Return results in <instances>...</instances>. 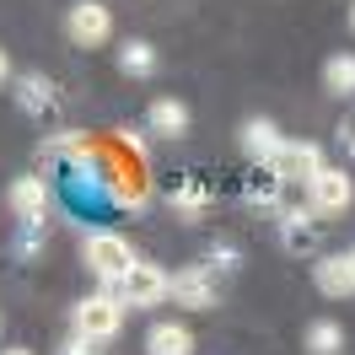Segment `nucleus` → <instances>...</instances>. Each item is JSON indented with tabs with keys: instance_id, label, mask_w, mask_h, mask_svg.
Segmentation results:
<instances>
[{
	"instance_id": "nucleus-1",
	"label": "nucleus",
	"mask_w": 355,
	"mask_h": 355,
	"mask_svg": "<svg viewBox=\"0 0 355 355\" xmlns=\"http://www.w3.org/2000/svg\"><path fill=\"white\" fill-rule=\"evenodd\" d=\"M70 329L92 339V345H108L119 339L124 329V302H119V291H97V296H81L76 307H70Z\"/></svg>"
},
{
	"instance_id": "nucleus-2",
	"label": "nucleus",
	"mask_w": 355,
	"mask_h": 355,
	"mask_svg": "<svg viewBox=\"0 0 355 355\" xmlns=\"http://www.w3.org/2000/svg\"><path fill=\"white\" fill-rule=\"evenodd\" d=\"M81 259H87V269L113 291V286H119V280H124V275L135 269V248L124 243L119 232H108V226H103V232H87V243H81Z\"/></svg>"
},
{
	"instance_id": "nucleus-3",
	"label": "nucleus",
	"mask_w": 355,
	"mask_h": 355,
	"mask_svg": "<svg viewBox=\"0 0 355 355\" xmlns=\"http://www.w3.org/2000/svg\"><path fill=\"white\" fill-rule=\"evenodd\" d=\"M167 296H173L178 307H189V312H210V307H221V269H210V264H189V269H178L173 280H167Z\"/></svg>"
},
{
	"instance_id": "nucleus-4",
	"label": "nucleus",
	"mask_w": 355,
	"mask_h": 355,
	"mask_svg": "<svg viewBox=\"0 0 355 355\" xmlns=\"http://www.w3.org/2000/svg\"><path fill=\"white\" fill-rule=\"evenodd\" d=\"M65 38L76 49H103L113 38V11L103 0H76L65 11Z\"/></svg>"
},
{
	"instance_id": "nucleus-5",
	"label": "nucleus",
	"mask_w": 355,
	"mask_h": 355,
	"mask_svg": "<svg viewBox=\"0 0 355 355\" xmlns=\"http://www.w3.org/2000/svg\"><path fill=\"white\" fill-rule=\"evenodd\" d=\"M264 167L280 178V183H312L329 162H323V146H312V140H280V151L269 156Z\"/></svg>"
},
{
	"instance_id": "nucleus-6",
	"label": "nucleus",
	"mask_w": 355,
	"mask_h": 355,
	"mask_svg": "<svg viewBox=\"0 0 355 355\" xmlns=\"http://www.w3.org/2000/svg\"><path fill=\"white\" fill-rule=\"evenodd\" d=\"M307 200H312V216H345L355 205V178L345 167H323L307 183Z\"/></svg>"
},
{
	"instance_id": "nucleus-7",
	"label": "nucleus",
	"mask_w": 355,
	"mask_h": 355,
	"mask_svg": "<svg viewBox=\"0 0 355 355\" xmlns=\"http://www.w3.org/2000/svg\"><path fill=\"white\" fill-rule=\"evenodd\" d=\"M312 286L323 291L329 302H350V296H355V248L318 253V264H312Z\"/></svg>"
},
{
	"instance_id": "nucleus-8",
	"label": "nucleus",
	"mask_w": 355,
	"mask_h": 355,
	"mask_svg": "<svg viewBox=\"0 0 355 355\" xmlns=\"http://www.w3.org/2000/svg\"><path fill=\"white\" fill-rule=\"evenodd\" d=\"M113 291H119L124 307H162V302H167V275L156 264H146V259H135V269Z\"/></svg>"
},
{
	"instance_id": "nucleus-9",
	"label": "nucleus",
	"mask_w": 355,
	"mask_h": 355,
	"mask_svg": "<svg viewBox=\"0 0 355 355\" xmlns=\"http://www.w3.org/2000/svg\"><path fill=\"white\" fill-rule=\"evenodd\" d=\"M6 205H11V216L22 226H49V183L38 173L17 178V183L6 189Z\"/></svg>"
},
{
	"instance_id": "nucleus-10",
	"label": "nucleus",
	"mask_w": 355,
	"mask_h": 355,
	"mask_svg": "<svg viewBox=\"0 0 355 355\" xmlns=\"http://www.w3.org/2000/svg\"><path fill=\"white\" fill-rule=\"evenodd\" d=\"M11 87H17V108H22L27 119H49L54 103H60V97H54V81H49L44 70H27V76H17Z\"/></svg>"
},
{
	"instance_id": "nucleus-11",
	"label": "nucleus",
	"mask_w": 355,
	"mask_h": 355,
	"mask_svg": "<svg viewBox=\"0 0 355 355\" xmlns=\"http://www.w3.org/2000/svg\"><path fill=\"white\" fill-rule=\"evenodd\" d=\"M146 124H151V135H162V140H183V135H189V103H183V97H156L151 108H146Z\"/></svg>"
},
{
	"instance_id": "nucleus-12",
	"label": "nucleus",
	"mask_w": 355,
	"mask_h": 355,
	"mask_svg": "<svg viewBox=\"0 0 355 355\" xmlns=\"http://www.w3.org/2000/svg\"><path fill=\"white\" fill-rule=\"evenodd\" d=\"M237 140H243V151L253 156V162H259V167H264L269 156L280 151V130H275V124H269V119H248L243 130H237Z\"/></svg>"
},
{
	"instance_id": "nucleus-13",
	"label": "nucleus",
	"mask_w": 355,
	"mask_h": 355,
	"mask_svg": "<svg viewBox=\"0 0 355 355\" xmlns=\"http://www.w3.org/2000/svg\"><path fill=\"white\" fill-rule=\"evenodd\" d=\"M146 355H194V334L183 329V323H151Z\"/></svg>"
},
{
	"instance_id": "nucleus-14",
	"label": "nucleus",
	"mask_w": 355,
	"mask_h": 355,
	"mask_svg": "<svg viewBox=\"0 0 355 355\" xmlns=\"http://www.w3.org/2000/svg\"><path fill=\"white\" fill-rule=\"evenodd\" d=\"M167 205H173L183 221H200L205 205H210V189H205L200 178H183V183H173V189H167Z\"/></svg>"
},
{
	"instance_id": "nucleus-15",
	"label": "nucleus",
	"mask_w": 355,
	"mask_h": 355,
	"mask_svg": "<svg viewBox=\"0 0 355 355\" xmlns=\"http://www.w3.org/2000/svg\"><path fill=\"white\" fill-rule=\"evenodd\" d=\"M156 65H162V60H156V49L146 44V38H130V44L119 49V70H124L130 81H146V76H156Z\"/></svg>"
},
{
	"instance_id": "nucleus-16",
	"label": "nucleus",
	"mask_w": 355,
	"mask_h": 355,
	"mask_svg": "<svg viewBox=\"0 0 355 355\" xmlns=\"http://www.w3.org/2000/svg\"><path fill=\"white\" fill-rule=\"evenodd\" d=\"M280 243H286L291 253H318V243H323V221H312V216L280 221Z\"/></svg>"
},
{
	"instance_id": "nucleus-17",
	"label": "nucleus",
	"mask_w": 355,
	"mask_h": 355,
	"mask_svg": "<svg viewBox=\"0 0 355 355\" xmlns=\"http://www.w3.org/2000/svg\"><path fill=\"white\" fill-rule=\"evenodd\" d=\"M323 92L329 97H355V54H329L323 60Z\"/></svg>"
},
{
	"instance_id": "nucleus-18",
	"label": "nucleus",
	"mask_w": 355,
	"mask_h": 355,
	"mask_svg": "<svg viewBox=\"0 0 355 355\" xmlns=\"http://www.w3.org/2000/svg\"><path fill=\"white\" fill-rule=\"evenodd\" d=\"M302 345H307V355H339L345 350V329H339L334 318H318V323H307Z\"/></svg>"
},
{
	"instance_id": "nucleus-19",
	"label": "nucleus",
	"mask_w": 355,
	"mask_h": 355,
	"mask_svg": "<svg viewBox=\"0 0 355 355\" xmlns=\"http://www.w3.org/2000/svg\"><path fill=\"white\" fill-rule=\"evenodd\" d=\"M81 151H87V135L60 130V135H49L44 146H38V162H60V156H81Z\"/></svg>"
},
{
	"instance_id": "nucleus-20",
	"label": "nucleus",
	"mask_w": 355,
	"mask_h": 355,
	"mask_svg": "<svg viewBox=\"0 0 355 355\" xmlns=\"http://www.w3.org/2000/svg\"><path fill=\"white\" fill-rule=\"evenodd\" d=\"M11 253H17L22 264H33V259L44 253V226H22V221H17V237H11Z\"/></svg>"
},
{
	"instance_id": "nucleus-21",
	"label": "nucleus",
	"mask_w": 355,
	"mask_h": 355,
	"mask_svg": "<svg viewBox=\"0 0 355 355\" xmlns=\"http://www.w3.org/2000/svg\"><path fill=\"white\" fill-rule=\"evenodd\" d=\"M205 264L221 269V275H232V269L243 264V253H237V243H210V248H205Z\"/></svg>"
},
{
	"instance_id": "nucleus-22",
	"label": "nucleus",
	"mask_w": 355,
	"mask_h": 355,
	"mask_svg": "<svg viewBox=\"0 0 355 355\" xmlns=\"http://www.w3.org/2000/svg\"><path fill=\"white\" fill-rule=\"evenodd\" d=\"M108 194H113V205H119V210H135V216H140V210L151 205V194H146L140 183H135V189H124V183H113Z\"/></svg>"
},
{
	"instance_id": "nucleus-23",
	"label": "nucleus",
	"mask_w": 355,
	"mask_h": 355,
	"mask_svg": "<svg viewBox=\"0 0 355 355\" xmlns=\"http://www.w3.org/2000/svg\"><path fill=\"white\" fill-rule=\"evenodd\" d=\"M54 355H103V350H97L92 339H81V334H70V339H65V345H60Z\"/></svg>"
},
{
	"instance_id": "nucleus-24",
	"label": "nucleus",
	"mask_w": 355,
	"mask_h": 355,
	"mask_svg": "<svg viewBox=\"0 0 355 355\" xmlns=\"http://www.w3.org/2000/svg\"><path fill=\"white\" fill-rule=\"evenodd\" d=\"M339 146L355 156V119H345V124H339Z\"/></svg>"
},
{
	"instance_id": "nucleus-25",
	"label": "nucleus",
	"mask_w": 355,
	"mask_h": 355,
	"mask_svg": "<svg viewBox=\"0 0 355 355\" xmlns=\"http://www.w3.org/2000/svg\"><path fill=\"white\" fill-rule=\"evenodd\" d=\"M6 81H17V76H11V54L0 49V87H6Z\"/></svg>"
},
{
	"instance_id": "nucleus-26",
	"label": "nucleus",
	"mask_w": 355,
	"mask_h": 355,
	"mask_svg": "<svg viewBox=\"0 0 355 355\" xmlns=\"http://www.w3.org/2000/svg\"><path fill=\"white\" fill-rule=\"evenodd\" d=\"M0 355H33V350H27V345H6Z\"/></svg>"
},
{
	"instance_id": "nucleus-27",
	"label": "nucleus",
	"mask_w": 355,
	"mask_h": 355,
	"mask_svg": "<svg viewBox=\"0 0 355 355\" xmlns=\"http://www.w3.org/2000/svg\"><path fill=\"white\" fill-rule=\"evenodd\" d=\"M350 33H355V0H350Z\"/></svg>"
}]
</instances>
